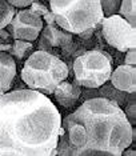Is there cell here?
<instances>
[{
    "label": "cell",
    "mask_w": 136,
    "mask_h": 156,
    "mask_svg": "<svg viewBox=\"0 0 136 156\" xmlns=\"http://www.w3.org/2000/svg\"><path fill=\"white\" fill-rule=\"evenodd\" d=\"M62 115L47 95L31 88L0 96V156H53Z\"/></svg>",
    "instance_id": "cell-1"
},
{
    "label": "cell",
    "mask_w": 136,
    "mask_h": 156,
    "mask_svg": "<svg viewBox=\"0 0 136 156\" xmlns=\"http://www.w3.org/2000/svg\"><path fill=\"white\" fill-rule=\"evenodd\" d=\"M72 156H121L132 144V126L115 101L85 99L62 120Z\"/></svg>",
    "instance_id": "cell-2"
},
{
    "label": "cell",
    "mask_w": 136,
    "mask_h": 156,
    "mask_svg": "<svg viewBox=\"0 0 136 156\" xmlns=\"http://www.w3.org/2000/svg\"><path fill=\"white\" fill-rule=\"evenodd\" d=\"M20 72L21 80L31 90L52 95L55 87L70 76L66 62L47 51H34L24 60Z\"/></svg>",
    "instance_id": "cell-3"
},
{
    "label": "cell",
    "mask_w": 136,
    "mask_h": 156,
    "mask_svg": "<svg viewBox=\"0 0 136 156\" xmlns=\"http://www.w3.org/2000/svg\"><path fill=\"white\" fill-rule=\"evenodd\" d=\"M49 11L60 28L73 35L100 26L104 17L100 0H49Z\"/></svg>",
    "instance_id": "cell-4"
},
{
    "label": "cell",
    "mask_w": 136,
    "mask_h": 156,
    "mask_svg": "<svg viewBox=\"0 0 136 156\" xmlns=\"http://www.w3.org/2000/svg\"><path fill=\"white\" fill-rule=\"evenodd\" d=\"M72 72L77 86L87 90H98L108 83L112 72V59L102 49H89L73 60Z\"/></svg>",
    "instance_id": "cell-5"
},
{
    "label": "cell",
    "mask_w": 136,
    "mask_h": 156,
    "mask_svg": "<svg viewBox=\"0 0 136 156\" xmlns=\"http://www.w3.org/2000/svg\"><path fill=\"white\" fill-rule=\"evenodd\" d=\"M100 26L103 37L112 48L127 52L136 47V28L119 13L104 16Z\"/></svg>",
    "instance_id": "cell-6"
},
{
    "label": "cell",
    "mask_w": 136,
    "mask_h": 156,
    "mask_svg": "<svg viewBox=\"0 0 136 156\" xmlns=\"http://www.w3.org/2000/svg\"><path fill=\"white\" fill-rule=\"evenodd\" d=\"M43 27L44 22L40 16L34 15L28 8H20L19 11H16L5 30L9 32L12 39H20L34 43L35 40H38Z\"/></svg>",
    "instance_id": "cell-7"
},
{
    "label": "cell",
    "mask_w": 136,
    "mask_h": 156,
    "mask_svg": "<svg viewBox=\"0 0 136 156\" xmlns=\"http://www.w3.org/2000/svg\"><path fill=\"white\" fill-rule=\"evenodd\" d=\"M39 49L52 54L53 48L60 47L63 54L70 55L73 49V34L67 32L58 24H45L39 35Z\"/></svg>",
    "instance_id": "cell-8"
},
{
    "label": "cell",
    "mask_w": 136,
    "mask_h": 156,
    "mask_svg": "<svg viewBox=\"0 0 136 156\" xmlns=\"http://www.w3.org/2000/svg\"><path fill=\"white\" fill-rule=\"evenodd\" d=\"M109 83L116 90L123 91L126 94L136 92V68L135 66H117V68L112 69L109 76Z\"/></svg>",
    "instance_id": "cell-9"
},
{
    "label": "cell",
    "mask_w": 136,
    "mask_h": 156,
    "mask_svg": "<svg viewBox=\"0 0 136 156\" xmlns=\"http://www.w3.org/2000/svg\"><path fill=\"white\" fill-rule=\"evenodd\" d=\"M56 103L62 105L63 108H71L77 103V100L81 96V87L77 86L76 83H70V81L63 80L60 81L55 90L52 92Z\"/></svg>",
    "instance_id": "cell-10"
},
{
    "label": "cell",
    "mask_w": 136,
    "mask_h": 156,
    "mask_svg": "<svg viewBox=\"0 0 136 156\" xmlns=\"http://www.w3.org/2000/svg\"><path fill=\"white\" fill-rule=\"evenodd\" d=\"M16 76V62L8 52H0V84L11 90Z\"/></svg>",
    "instance_id": "cell-11"
},
{
    "label": "cell",
    "mask_w": 136,
    "mask_h": 156,
    "mask_svg": "<svg viewBox=\"0 0 136 156\" xmlns=\"http://www.w3.org/2000/svg\"><path fill=\"white\" fill-rule=\"evenodd\" d=\"M32 51H34V43H32V41L13 39L12 45H11V51L8 52V54L12 56L13 60L21 63L32 54Z\"/></svg>",
    "instance_id": "cell-12"
},
{
    "label": "cell",
    "mask_w": 136,
    "mask_h": 156,
    "mask_svg": "<svg viewBox=\"0 0 136 156\" xmlns=\"http://www.w3.org/2000/svg\"><path fill=\"white\" fill-rule=\"evenodd\" d=\"M119 15L132 26H136V0H120Z\"/></svg>",
    "instance_id": "cell-13"
},
{
    "label": "cell",
    "mask_w": 136,
    "mask_h": 156,
    "mask_svg": "<svg viewBox=\"0 0 136 156\" xmlns=\"http://www.w3.org/2000/svg\"><path fill=\"white\" fill-rule=\"evenodd\" d=\"M100 96H103V98H107V99H109V100H112V101H115L117 105H121L124 103V100H126V92H123V91H119V90H116L115 87L112 86V84H103V86H100Z\"/></svg>",
    "instance_id": "cell-14"
},
{
    "label": "cell",
    "mask_w": 136,
    "mask_h": 156,
    "mask_svg": "<svg viewBox=\"0 0 136 156\" xmlns=\"http://www.w3.org/2000/svg\"><path fill=\"white\" fill-rule=\"evenodd\" d=\"M16 13V8L11 5L7 0H0V30L5 28L11 23Z\"/></svg>",
    "instance_id": "cell-15"
},
{
    "label": "cell",
    "mask_w": 136,
    "mask_h": 156,
    "mask_svg": "<svg viewBox=\"0 0 136 156\" xmlns=\"http://www.w3.org/2000/svg\"><path fill=\"white\" fill-rule=\"evenodd\" d=\"M100 7L104 16L115 15L119 11L120 7V0H100Z\"/></svg>",
    "instance_id": "cell-16"
},
{
    "label": "cell",
    "mask_w": 136,
    "mask_h": 156,
    "mask_svg": "<svg viewBox=\"0 0 136 156\" xmlns=\"http://www.w3.org/2000/svg\"><path fill=\"white\" fill-rule=\"evenodd\" d=\"M131 101L127 103L126 109H123L124 113H126L128 122L131 123V126H135L136 124V104H135V94H132L131 96Z\"/></svg>",
    "instance_id": "cell-17"
},
{
    "label": "cell",
    "mask_w": 136,
    "mask_h": 156,
    "mask_svg": "<svg viewBox=\"0 0 136 156\" xmlns=\"http://www.w3.org/2000/svg\"><path fill=\"white\" fill-rule=\"evenodd\" d=\"M28 9L34 13V15H38V16H43L44 13H47L49 9L45 7L44 4H41V3H38V2H32L31 3V5L28 7Z\"/></svg>",
    "instance_id": "cell-18"
},
{
    "label": "cell",
    "mask_w": 136,
    "mask_h": 156,
    "mask_svg": "<svg viewBox=\"0 0 136 156\" xmlns=\"http://www.w3.org/2000/svg\"><path fill=\"white\" fill-rule=\"evenodd\" d=\"M126 54V58H124V63L128 66H135L136 64V51L135 48L132 49H128L127 52H124Z\"/></svg>",
    "instance_id": "cell-19"
},
{
    "label": "cell",
    "mask_w": 136,
    "mask_h": 156,
    "mask_svg": "<svg viewBox=\"0 0 136 156\" xmlns=\"http://www.w3.org/2000/svg\"><path fill=\"white\" fill-rule=\"evenodd\" d=\"M7 2L15 8H28L31 5V3L35 2V0H7Z\"/></svg>",
    "instance_id": "cell-20"
},
{
    "label": "cell",
    "mask_w": 136,
    "mask_h": 156,
    "mask_svg": "<svg viewBox=\"0 0 136 156\" xmlns=\"http://www.w3.org/2000/svg\"><path fill=\"white\" fill-rule=\"evenodd\" d=\"M13 39L11 37L9 32L5 30V28H2L0 30V43H12Z\"/></svg>",
    "instance_id": "cell-21"
},
{
    "label": "cell",
    "mask_w": 136,
    "mask_h": 156,
    "mask_svg": "<svg viewBox=\"0 0 136 156\" xmlns=\"http://www.w3.org/2000/svg\"><path fill=\"white\" fill-rule=\"evenodd\" d=\"M95 30H96V27H95V28H88V30L83 31V32L77 34V36H79V37H81V39H83V40H89V39H91L92 36H94Z\"/></svg>",
    "instance_id": "cell-22"
},
{
    "label": "cell",
    "mask_w": 136,
    "mask_h": 156,
    "mask_svg": "<svg viewBox=\"0 0 136 156\" xmlns=\"http://www.w3.org/2000/svg\"><path fill=\"white\" fill-rule=\"evenodd\" d=\"M43 22H44L45 24H56L55 22V17H53V13L51 11H48L47 13H44V15L41 16Z\"/></svg>",
    "instance_id": "cell-23"
},
{
    "label": "cell",
    "mask_w": 136,
    "mask_h": 156,
    "mask_svg": "<svg viewBox=\"0 0 136 156\" xmlns=\"http://www.w3.org/2000/svg\"><path fill=\"white\" fill-rule=\"evenodd\" d=\"M12 43H0V52H9Z\"/></svg>",
    "instance_id": "cell-24"
},
{
    "label": "cell",
    "mask_w": 136,
    "mask_h": 156,
    "mask_svg": "<svg viewBox=\"0 0 136 156\" xmlns=\"http://www.w3.org/2000/svg\"><path fill=\"white\" fill-rule=\"evenodd\" d=\"M121 156H136V151L135 150H130V147H127L126 150H123Z\"/></svg>",
    "instance_id": "cell-25"
}]
</instances>
